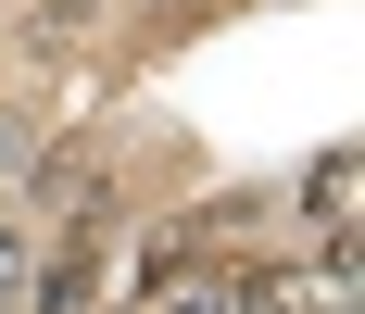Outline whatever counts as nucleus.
Wrapping results in <instances>:
<instances>
[{
  "mask_svg": "<svg viewBox=\"0 0 365 314\" xmlns=\"http://www.w3.org/2000/svg\"><path fill=\"white\" fill-rule=\"evenodd\" d=\"M240 314H353V251H328V277H315V264L252 277V289H240Z\"/></svg>",
  "mask_w": 365,
  "mask_h": 314,
  "instance_id": "obj_1",
  "label": "nucleus"
},
{
  "mask_svg": "<svg viewBox=\"0 0 365 314\" xmlns=\"http://www.w3.org/2000/svg\"><path fill=\"white\" fill-rule=\"evenodd\" d=\"M240 289H252V277H215V264H164L151 314H240Z\"/></svg>",
  "mask_w": 365,
  "mask_h": 314,
  "instance_id": "obj_2",
  "label": "nucleus"
},
{
  "mask_svg": "<svg viewBox=\"0 0 365 314\" xmlns=\"http://www.w3.org/2000/svg\"><path fill=\"white\" fill-rule=\"evenodd\" d=\"M353 151H328V164H315V189H302V202H315V226H328V251H353Z\"/></svg>",
  "mask_w": 365,
  "mask_h": 314,
  "instance_id": "obj_3",
  "label": "nucleus"
},
{
  "mask_svg": "<svg viewBox=\"0 0 365 314\" xmlns=\"http://www.w3.org/2000/svg\"><path fill=\"white\" fill-rule=\"evenodd\" d=\"M26 176H38V126H26V113H0V202H13Z\"/></svg>",
  "mask_w": 365,
  "mask_h": 314,
  "instance_id": "obj_4",
  "label": "nucleus"
},
{
  "mask_svg": "<svg viewBox=\"0 0 365 314\" xmlns=\"http://www.w3.org/2000/svg\"><path fill=\"white\" fill-rule=\"evenodd\" d=\"M26 277H38V251H26V226H0V314H26Z\"/></svg>",
  "mask_w": 365,
  "mask_h": 314,
  "instance_id": "obj_5",
  "label": "nucleus"
},
{
  "mask_svg": "<svg viewBox=\"0 0 365 314\" xmlns=\"http://www.w3.org/2000/svg\"><path fill=\"white\" fill-rule=\"evenodd\" d=\"M101 13H113V0H51L38 26H51V38H76V26H101Z\"/></svg>",
  "mask_w": 365,
  "mask_h": 314,
  "instance_id": "obj_6",
  "label": "nucleus"
}]
</instances>
